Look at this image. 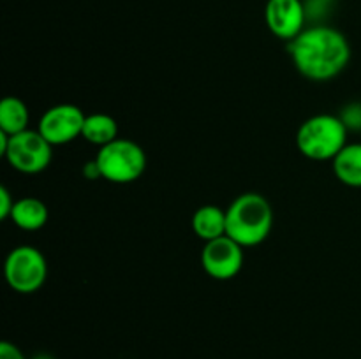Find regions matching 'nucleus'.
<instances>
[{"mask_svg": "<svg viewBox=\"0 0 361 359\" xmlns=\"http://www.w3.org/2000/svg\"><path fill=\"white\" fill-rule=\"evenodd\" d=\"M87 115L74 104H56L46 109L37 123V130L53 146L67 144L81 136Z\"/></svg>", "mask_w": 361, "mask_h": 359, "instance_id": "nucleus-8", "label": "nucleus"}, {"mask_svg": "<svg viewBox=\"0 0 361 359\" xmlns=\"http://www.w3.org/2000/svg\"><path fill=\"white\" fill-rule=\"evenodd\" d=\"M14 199L11 196V192L7 190V187H0V218L6 220L11 218V211H13Z\"/></svg>", "mask_w": 361, "mask_h": 359, "instance_id": "nucleus-16", "label": "nucleus"}, {"mask_svg": "<svg viewBox=\"0 0 361 359\" xmlns=\"http://www.w3.org/2000/svg\"><path fill=\"white\" fill-rule=\"evenodd\" d=\"M95 164L101 178L123 185L141 178L147 169V153L136 141L116 137L106 146H101L95 157Z\"/></svg>", "mask_w": 361, "mask_h": 359, "instance_id": "nucleus-4", "label": "nucleus"}, {"mask_svg": "<svg viewBox=\"0 0 361 359\" xmlns=\"http://www.w3.org/2000/svg\"><path fill=\"white\" fill-rule=\"evenodd\" d=\"M0 359H25V355L14 344L2 341L0 344Z\"/></svg>", "mask_w": 361, "mask_h": 359, "instance_id": "nucleus-17", "label": "nucleus"}, {"mask_svg": "<svg viewBox=\"0 0 361 359\" xmlns=\"http://www.w3.org/2000/svg\"><path fill=\"white\" fill-rule=\"evenodd\" d=\"M288 51L296 70L310 81L334 80L351 60V46L345 35L328 25L305 28L288 42Z\"/></svg>", "mask_w": 361, "mask_h": 359, "instance_id": "nucleus-1", "label": "nucleus"}, {"mask_svg": "<svg viewBox=\"0 0 361 359\" xmlns=\"http://www.w3.org/2000/svg\"><path fill=\"white\" fill-rule=\"evenodd\" d=\"M4 275H6L7 285L14 292L32 294L44 285L46 277H48L46 257L35 246H16L6 257Z\"/></svg>", "mask_w": 361, "mask_h": 359, "instance_id": "nucleus-5", "label": "nucleus"}, {"mask_svg": "<svg viewBox=\"0 0 361 359\" xmlns=\"http://www.w3.org/2000/svg\"><path fill=\"white\" fill-rule=\"evenodd\" d=\"M51 143L46 141L39 130H23L9 137L6 158L9 165L23 175H37L44 171L51 162Z\"/></svg>", "mask_w": 361, "mask_h": 359, "instance_id": "nucleus-6", "label": "nucleus"}, {"mask_svg": "<svg viewBox=\"0 0 361 359\" xmlns=\"http://www.w3.org/2000/svg\"><path fill=\"white\" fill-rule=\"evenodd\" d=\"M331 164L338 182L361 189V143L345 144Z\"/></svg>", "mask_w": 361, "mask_h": 359, "instance_id": "nucleus-12", "label": "nucleus"}, {"mask_svg": "<svg viewBox=\"0 0 361 359\" xmlns=\"http://www.w3.org/2000/svg\"><path fill=\"white\" fill-rule=\"evenodd\" d=\"M28 113L27 104L18 97H4L0 102V130L9 136L20 134L28 129Z\"/></svg>", "mask_w": 361, "mask_h": 359, "instance_id": "nucleus-14", "label": "nucleus"}, {"mask_svg": "<svg viewBox=\"0 0 361 359\" xmlns=\"http://www.w3.org/2000/svg\"><path fill=\"white\" fill-rule=\"evenodd\" d=\"M274 225V210L264 196L245 192L236 197L226 210V234L236 243L256 246L270 236Z\"/></svg>", "mask_w": 361, "mask_h": 359, "instance_id": "nucleus-2", "label": "nucleus"}, {"mask_svg": "<svg viewBox=\"0 0 361 359\" xmlns=\"http://www.w3.org/2000/svg\"><path fill=\"white\" fill-rule=\"evenodd\" d=\"M83 172H85V176H87V178H90V180L101 178V172H99V168H97V164H95V160L85 164Z\"/></svg>", "mask_w": 361, "mask_h": 359, "instance_id": "nucleus-18", "label": "nucleus"}, {"mask_svg": "<svg viewBox=\"0 0 361 359\" xmlns=\"http://www.w3.org/2000/svg\"><path fill=\"white\" fill-rule=\"evenodd\" d=\"M348 132L341 116L321 113L310 116L300 125L296 132V146L303 157L310 160H334L348 144Z\"/></svg>", "mask_w": 361, "mask_h": 359, "instance_id": "nucleus-3", "label": "nucleus"}, {"mask_svg": "<svg viewBox=\"0 0 361 359\" xmlns=\"http://www.w3.org/2000/svg\"><path fill=\"white\" fill-rule=\"evenodd\" d=\"M34 359H53L51 355H46V354H39V355H35Z\"/></svg>", "mask_w": 361, "mask_h": 359, "instance_id": "nucleus-19", "label": "nucleus"}, {"mask_svg": "<svg viewBox=\"0 0 361 359\" xmlns=\"http://www.w3.org/2000/svg\"><path fill=\"white\" fill-rule=\"evenodd\" d=\"M264 21L275 37L291 42L305 30L307 9L302 0H268Z\"/></svg>", "mask_w": 361, "mask_h": 359, "instance_id": "nucleus-9", "label": "nucleus"}, {"mask_svg": "<svg viewBox=\"0 0 361 359\" xmlns=\"http://www.w3.org/2000/svg\"><path fill=\"white\" fill-rule=\"evenodd\" d=\"M190 224L197 238L212 241L226 234V211L215 204H204L194 211Z\"/></svg>", "mask_w": 361, "mask_h": 359, "instance_id": "nucleus-10", "label": "nucleus"}, {"mask_svg": "<svg viewBox=\"0 0 361 359\" xmlns=\"http://www.w3.org/2000/svg\"><path fill=\"white\" fill-rule=\"evenodd\" d=\"M48 206L37 197H21L14 201L11 220L23 231H39L48 222Z\"/></svg>", "mask_w": 361, "mask_h": 359, "instance_id": "nucleus-11", "label": "nucleus"}, {"mask_svg": "<svg viewBox=\"0 0 361 359\" xmlns=\"http://www.w3.org/2000/svg\"><path fill=\"white\" fill-rule=\"evenodd\" d=\"M348 127V130H361V102H353L344 108V111L338 115Z\"/></svg>", "mask_w": 361, "mask_h": 359, "instance_id": "nucleus-15", "label": "nucleus"}, {"mask_svg": "<svg viewBox=\"0 0 361 359\" xmlns=\"http://www.w3.org/2000/svg\"><path fill=\"white\" fill-rule=\"evenodd\" d=\"M201 264L208 277L215 280H231L243 266V246L228 234L212 239L204 243Z\"/></svg>", "mask_w": 361, "mask_h": 359, "instance_id": "nucleus-7", "label": "nucleus"}, {"mask_svg": "<svg viewBox=\"0 0 361 359\" xmlns=\"http://www.w3.org/2000/svg\"><path fill=\"white\" fill-rule=\"evenodd\" d=\"M81 137H85L88 143L97 144V146H106L118 137V123L113 116L106 115V113L87 115Z\"/></svg>", "mask_w": 361, "mask_h": 359, "instance_id": "nucleus-13", "label": "nucleus"}]
</instances>
